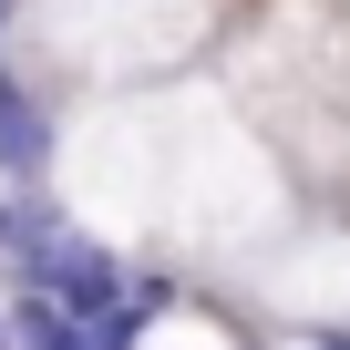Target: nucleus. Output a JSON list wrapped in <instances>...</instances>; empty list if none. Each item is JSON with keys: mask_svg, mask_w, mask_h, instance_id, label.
<instances>
[{"mask_svg": "<svg viewBox=\"0 0 350 350\" xmlns=\"http://www.w3.org/2000/svg\"><path fill=\"white\" fill-rule=\"evenodd\" d=\"M288 196H299V175L278 165V144L237 113V93L217 72L103 93V103L62 113L52 206L124 258L165 247L196 268H237L288 227Z\"/></svg>", "mask_w": 350, "mask_h": 350, "instance_id": "1", "label": "nucleus"}, {"mask_svg": "<svg viewBox=\"0 0 350 350\" xmlns=\"http://www.w3.org/2000/svg\"><path fill=\"white\" fill-rule=\"evenodd\" d=\"M227 21L237 0H21L0 62H21L62 103H103V93L186 83L227 42Z\"/></svg>", "mask_w": 350, "mask_h": 350, "instance_id": "2", "label": "nucleus"}, {"mask_svg": "<svg viewBox=\"0 0 350 350\" xmlns=\"http://www.w3.org/2000/svg\"><path fill=\"white\" fill-rule=\"evenodd\" d=\"M237 309L258 329H309V340H350V217H288L258 258L227 268Z\"/></svg>", "mask_w": 350, "mask_h": 350, "instance_id": "3", "label": "nucleus"}, {"mask_svg": "<svg viewBox=\"0 0 350 350\" xmlns=\"http://www.w3.org/2000/svg\"><path fill=\"white\" fill-rule=\"evenodd\" d=\"M62 93H42L21 62H0V186H52V154H62Z\"/></svg>", "mask_w": 350, "mask_h": 350, "instance_id": "4", "label": "nucleus"}, {"mask_svg": "<svg viewBox=\"0 0 350 350\" xmlns=\"http://www.w3.org/2000/svg\"><path fill=\"white\" fill-rule=\"evenodd\" d=\"M124 350H247V329L217 309V299H186V288H165L144 319H134V340Z\"/></svg>", "mask_w": 350, "mask_h": 350, "instance_id": "5", "label": "nucleus"}, {"mask_svg": "<svg viewBox=\"0 0 350 350\" xmlns=\"http://www.w3.org/2000/svg\"><path fill=\"white\" fill-rule=\"evenodd\" d=\"M11 21H21V0H0V42H11Z\"/></svg>", "mask_w": 350, "mask_h": 350, "instance_id": "6", "label": "nucleus"}, {"mask_svg": "<svg viewBox=\"0 0 350 350\" xmlns=\"http://www.w3.org/2000/svg\"><path fill=\"white\" fill-rule=\"evenodd\" d=\"M0 350H21V340H11V299H0Z\"/></svg>", "mask_w": 350, "mask_h": 350, "instance_id": "7", "label": "nucleus"}, {"mask_svg": "<svg viewBox=\"0 0 350 350\" xmlns=\"http://www.w3.org/2000/svg\"><path fill=\"white\" fill-rule=\"evenodd\" d=\"M329 11H350V0H329Z\"/></svg>", "mask_w": 350, "mask_h": 350, "instance_id": "8", "label": "nucleus"}]
</instances>
